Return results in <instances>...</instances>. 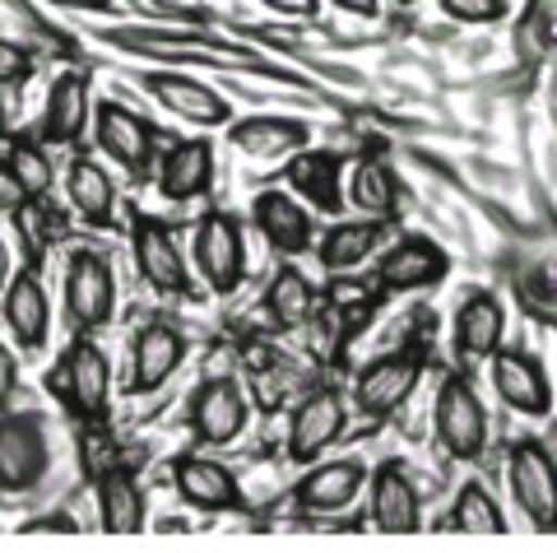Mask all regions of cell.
Segmentation results:
<instances>
[{
  "instance_id": "cell-1",
  "label": "cell",
  "mask_w": 557,
  "mask_h": 553,
  "mask_svg": "<svg viewBox=\"0 0 557 553\" xmlns=\"http://www.w3.org/2000/svg\"><path fill=\"white\" fill-rule=\"evenodd\" d=\"M51 470V442L38 414H0V493L38 489Z\"/></svg>"
},
{
  "instance_id": "cell-2",
  "label": "cell",
  "mask_w": 557,
  "mask_h": 553,
  "mask_svg": "<svg viewBox=\"0 0 557 553\" xmlns=\"http://www.w3.org/2000/svg\"><path fill=\"white\" fill-rule=\"evenodd\" d=\"M432 428L446 456L456 460H479L487 446V409L474 395L465 377H446L437 391V409H432Z\"/></svg>"
},
{
  "instance_id": "cell-3",
  "label": "cell",
  "mask_w": 557,
  "mask_h": 553,
  "mask_svg": "<svg viewBox=\"0 0 557 553\" xmlns=\"http://www.w3.org/2000/svg\"><path fill=\"white\" fill-rule=\"evenodd\" d=\"M65 312L75 331H98L116 312V274L102 251L79 247L65 266Z\"/></svg>"
},
{
  "instance_id": "cell-4",
  "label": "cell",
  "mask_w": 557,
  "mask_h": 553,
  "mask_svg": "<svg viewBox=\"0 0 557 553\" xmlns=\"http://www.w3.org/2000/svg\"><path fill=\"white\" fill-rule=\"evenodd\" d=\"M196 270L214 293H233L247 274V233L228 210H209L196 223Z\"/></svg>"
},
{
  "instance_id": "cell-5",
  "label": "cell",
  "mask_w": 557,
  "mask_h": 553,
  "mask_svg": "<svg viewBox=\"0 0 557 553\" xmlns=\"http://www.w3.org/2000/svg\"><path fill=\"white\" fill-rule=\"evenodd\" d=\"M51 391L65 395V405L79 414V419H102L108 414V395H112V368L108 354L98 349L94 340H75L61 358V368L47 377Z\"/></svg>"
},
{
  "instance_id": "cell-6",
  "label": "cell",
  "mask_w": 557,
  "mask_h": 553,
  "mask_svg": "<svg viewBox=\"0 0 557 553\" xmlns=\"http://www.w3.org/2000/svg\"><path fill=\"white\" fill-rule=\"evenodd\" d=\"M507 479L516 507L530 516V526L557 530V460L534 438H520L507 452Z\"/></svg>"
},
{
  "instance_id": "cell-7",
  "label": "cell",
  "mask_w": 557,
  "mask_h": 553,
  "mask_svg": "<svg viewBox=\"0 0 557 553\" xmlns=\"http://www.w3.org/2000/svg\"><path fill=\"white\" fill-rule=\"evenodd\" d=\"M418 382H423V354L409 349V354L372 358L354 382V405H358V414H368V419H391L418 391Z\"/></svg>"
},
{
  "instance_id": "cell-8",
  "label": "cell",
  "mask_w": 557,
  "mask_h": 553,
  "mask_svg": "<svg viewBox=\"0 0 557 553\" xmlns=\"http://www.w3.org/2000/svg\"><path fill=\"white\" fill-rule=\"evenodd\" d=\"M247 419H251L247 391H242V382H233V377H209V382H200L196 395H190V433L205 446L237 442Z\"/></svg>"
},
{
  "instance_id": "cell-9",
  "label": "cell",
  "mask_w": 557,
  "mask_h": 553,
  "mask_svg": "<svg viewBox=\"0 0 557 553\" xmlns=\"http://www.w3.org/2000/svg\"><path fill=\"white\" fill-rule=\"evenodd\" d=\"M362 489H368V465L362 460H354V456L325 460V465L307 470L298 483H293V507H298L302 516H330V512L354 507Z\"/></svg>"
},
{
  "instance_id": "cell-10",
  "label": "cell",
  "mask_w": 557,
  "mask_h": 553,
  "mask_svg": "<svg viewBox=\"0 0 557 553\" xmlns=\"http://www.w3.org/2000/svg\"><path fill=\"white\" fill-rule=\"evenodd\" d=\"M131 247H135V266L145 274V284L153 293H168V298H177V293L190 288V270H186V256L177 247V237H172L168 223L139 214L135 219V233H131Z\"/></svg>"
},
{
  "instance_id": "cell-11",
  "label": "cell",
  "mask_w": 557,
  "mask_h": 553,
  "mask_svg": "<svg viewBox=\"0 0 557 553\" xmlns=\"http://www.w3.org/2000/svg\"><path fill=\"white\" fill-rule=\"evenodd\" d=\"M94 135H98V149L126 172H145L153 163V149H159V135H153L149 121L135 116L131 108H121V102H98Z\"/></svg>"
},
{
  "instance_id": "cell-12",
  "label": "cell",
  "mask_w": 557,
  "mask_h": 553,
  "mask_svg": "<svg viewBox=\"0 0 557 553\" xmlns=\"http://www.w3.org/2000/svg\"><path fill=\"white\" fill-rule=\"evenodd\" d=\"M344 423H348L344 395L339 391H311L288 423V460L311 465L330 442H339Z\"/></svg>"
},
{
  "instance_id": "cell-13",
  "label": "cell",
  "mask_w": 557,
  "mask_h": 553,
  "mask_svg": "<svg viewBox=\"0 0 557 553\" xmlns=\"http://www.w3.org/2000/svg\"><path fill=\"white\" fill-rule=\"evenodd\" d=\"M368 493H372V526L376 530H386V534L423 530V503H418V489L399 460L376 465L368 475Z\"/></svg>"
},
{
  "instance_id": "cell-14",
  "label": "cell",
  "mask_w": 557,
  "mask_h": 553,
  "mask_svg": "<svg viewBox=\"0 0 557 553\" xmlns=\"http://www.w3.org/2000/svg\"><path fill=\"white\" fill-rule=\"evenodd\" d=\"M446 270H450V256L432 237H405V242H395V247L381 256L376 284L386 293H413V288L442 284Z\"/></svg>"
},
{
  "instance_id": "cell-15",
  "label": "cell",
  "mask_w": 557,
  "mask_h": 553,
  "mask_svg": "<svg viewBox=\"0 0 557 553\" xmlns=\"http://www.w3.org/2000/svg\"><path fill=\"white\" fill-rule=\"evenodd\" d=\"M182 358H186V340L177 325H168V321L139 325V335L131 344V391L149 395L168 386V377L182 368Z\"/></svg>"
},
{
  "instance_id": "cell-16",
  "label": "cell",
  "mask_w": 557,
  "mask_h": 553,
  "mask_svg": "<svg viewBox=\"0 0 557 553\" xmlns=\"http://www.w3.org/2000/svg\"><path fill=\"white\" fill-rule=\"evenodd\" d=\"M209 186H214V145L205 135H190V140H177L163 149L159 159V192L172 205L200 200Z\"/></svg>"
},
{
  "instance_id": "cell-17",
  "label": "cell",
  "mask_w": 557,
  "mask_h": 553,
  "mask_svg": "<svg viewBox=\"0 0 557 553\" xmlns=\"http://www.w3.org/2000/svg\"><path fill=\"white\" fill-rule=\"evenodd\" d=\"M94 116V84L84 71H65L51 79L47 89V112H42V135L47 145H79Z\"/></svg>"
},
{
  "instance_id": "cell-18",
  "label": "cell",
  "mask_w": 557,
  "mask_h": 553,
  "mask_svg": "<svg viewBox=\"0 0 557 553\" xmlns=\"http://www.w3.org/2000/svg\"><path fill=\"white\" fill-rule=\"evenodd\" d=\"M493 391L502 395V405L525 414V419H544L553 409V391H548V377L544 368L530 358V354H516V349H497L493 354Z\"/></svg>"
},
{
  "instance_id": "cell-19",
  "label": "cell",
  "mask_w": 557,
  "mask_h": 553,
  "mask_svg": "<svg viewBox=\"0 0 557 553\" xmlns=\"http://www.w3.org/2000/svg\"><path fill=\"white\" fill-rule=\"evenodd\" d=\"M172 483H177L182 503L200 512H237L242 507V483L233 479L228 465L209 456H182L172 465Z\"/></svg>"
},
{
  "instance_id": "cell-20",
  "label": "cell",
  "mask_w": 557,
  "mask_h": 553,
  "mask_svg": "<svg viewBox=\"0 0 557 553\" xmlns=\"http://www.w3.org/2000/svg\"><path fill=\"white\" fill-rule=\"evenodd\" d=\"M0 307H5V325L20 340V349H42L51 335V303H47V288L38 284V274L33 270L10 274L5 293H0Z\"/></svg>"
},
{
  "instance_id": "cell-21",
  "label": "cell",
  "mask_w": 557,
  "mask_h": 553,
  "mask_svg": "<svg viewBox=\"0 0 557 553\" xmlns=\"http://www.w3.org/2000/svg\"><path fill=\"white\" fill-rule=\"evenodd\" d=\"M145 89L163 102L172 116L182 121H196V126H228V102H223L209 84L190 79V75H177V71H153L145 79Z\"/></svg>"
},
{
  "instance_id": "cell-22",
  "label": "cell",
  "mask_w": 557,
  "mask_h": 553,
  "mask_svg": "<svg viewBox=\"0 0 557 553\" xmlns=\"http://www.w3.org/2000/svg\"><path fill=\"white\" fill-rule=\"evenodd\" d=\"M502 335H507V307H502L497 293H469L456 307V354L460 358H493L502 349Z\"/></svg>"
},
{
  "instance_id": "cell-23",
  "label": "cell",
  "mask_w": 557,
  "mask_h": 553,
  "mask_svg": "<svg viewBox=\"0 0 557 553\" xmlns=\"http://www.w3.org/2000/svg\"><path fill=\"white\" fill-rule=\"evenodd\" d=\"M251 214H256L260 237H265L278 256L311 251V210H302V200H293L288 192H260Z\"/></svg>"
},
{
  "instance_id": "cell-24",
  "label": "cell",
  "mask_w": 557,
  "mask_h": 553,
  "mask_svg": "<svg viewBox=\"0 0 557 553\" xmlns=\"http://www.w3.org/2000/svg\"><path fill=\"white\" fill-rule=\"evenodd\" d=\"M288 186L307 205H317L321 214H339L344 210V159L325 149H302L288 163Z\"/></svg>"
},
{
  "instance_id": "cell-25",
  "label": "cell",
  "mask_w": 557,
  "mask_h": 553,
  "mask_svg": "<svg viewBox=\"0 0 557 553\" xmlns=\"http://www.w3.org/2000/svg\"><path fill=\"white\" fill-rule=\"evenodd\" d=\"M65 196H70V205H75L79 219L89 223V229H112V219H116V186H112L108 172H102V163H94L89 153H79V159L70 163Z\"/></svg>"
},
{
  "instance_id": "cell-26",
  "label": "cell",
  "mask_w": 557,
  "mask_h": 553,
  "mask_svg": "<svg viewBox=\"0 0 557 553\" xmlns=\"http://www.w3.org/2000/svg\"><path fill=\"white\" fill-rule=\"evenodd\" d=\"M228 140L247 159H278V153H293L307 145V126L288 116H247L228 131Z\"/></svg>"
},
{
  "instance_id": "cell-27",
  "label": "cell",
  "mask_w": 557,
  "mask_h": 553,
  "mask_svg": "<svg viewBox=\"0 0 557 553\" xmlns=\"http://www.w3.org/2000/svg\"><path fill=\"white\" fill-rule=\"evenodd\" d=\"M98 507H102V530L112 534H135L145 526V497H139V483L131 479L126 465H112V470L98 475Z\"/></svg>"
},
{
  "instance_id": "cell-28",
  "label": "cell",
  "mask_w": 557,
  "mask_h": 553,
  "mask_svg": "<svg viewBox=\"0 0 557 553\" xmlns=\"http://www.w3.org/2000/svg\"><path fill=\"white\" fill-rule=\"evenodd\" d=\"M0 172L10 177L20 200H47V192L57 186V168H51L38 140H10L5 153H0Z\"/></svg>"
},
{
  "instance_id": "cell-29",
  "label": "cell",
  "mask_w": 557,
  "mask_h": 553,
  "mask_svg": "<svg viewBox=\"0 0 557 553\" xmlns=\"http://www.w3.org/2000/svg\"><path fill=\"white\" fill-rule=\"evenodd\" d=\"M381 247V219H358V223H335L325 237H321V247H317V261L330 270V274H339V270H354L362 266L368 256Z\"/></svg>"
},
{
  "instance_id": "cell-30",
  "label": "cell",
  "mask_w": 557,
  "mask_h": 553,
  "mask_svg": "<svg viewBox=\"0 0 557 553\" xmlns=\"http://www.w3.org/2000/svg\"><path fill=\"white\" fill-rule=\"evenodd\" d=\"M311 307H317V293H311L307 274L298 266H278L274 280L265 288V312L278 331H298V325L311 321Z\"/></svg>"
},
{
  "instance_id": "cell-31",
  "label": "cell",
  "mask_w": 557,
  "mask_h": 553,
  "mask_svg": "<svg viewBox=\"0 0 557 553\" xmlns=\"http://www.w3.org/2000/svg\"><path fill=\"white\" fill-rule=\"evenodd\" d=\"M348 200L358 210H368L372 219H395V205H399V182L386 159H362L348 172Z\"/></svg>"
},
{
  "instance_id": "cell-32",
  "label": "cell",
  "mask_w": 557,
  "mask_h": 553,
  "mask_svg": "<svg viewBox=\"0 0 557 553\" xmlns=\"http://www.w3.org/2000/svg\"><path fill=\"white\" fill-rule=\"evenodd\" d=\"M450 526L465 534H502L507 530V516H502L497 497L483 489V483H465L456 493V512H450Z\"/></svg>"
},
{
  "instance_id": "cell-33",
  "label": "cell",
  "mask_w": 557,
  "mask_h": 553,
  "mask_svg": "<svg viewBox=\"0 0 557 553\" xmlns=\"http://www.w3.org/2000/svg\"><path fill=\"white\" fill-rule=\"evenodd\" d=\"M442 10L460 24H493L507 14V0H442Z\"/></svg>"
},
{
  "instance_id": "cell-34",
  "label": "cell",
  "mask_w": 557,
  "mask_h": 553,
  "mask_svg": "<svg viewBox=\"0 0 557 553\" xmlns=\"http://www.w3.org/2000/svg\"><path fill=\"white\" fill-rule=\"evenodd\" d=\"M28 75H33V57L20 42L0 38V84H24Z\"/></svg>"
},
{
  "instance_id": "cell-35",
  "label": "cell",
  "mask_w": 557,
  "mask_h": 553,
  "mask_svg": "<svg viewBox=\"0 0 557 553\" xmlns=\"http://www.w3.org/2000/svg\"><path fill=\"white\" fill-rule=\"evenodd\" d=\"M14 386H20V362H14V354L5 349V344H0V409L10 405Z\"/></svg>"
},
{
  "instance_id": "cell-36",
  "label": "cell",
  "mask_w": 557,
  "mask_h": 553,
  "mask_svg": "<svg viewBox=\"0 0 557 553\" xmlns=\"http://www.w3.org/2000/svg\"><path fill=\"white\" fill-rule=\"evenodd\" d=\"M265 5L278 10V14H293V20H311L321 0H265Z\"/></svg>"
},
{
  "instance_id": "cell-37",
  "label": "cell",
  "mask_w": 557,
  "mask_h": 553,
  "mask_svg": "<svg viewBox=\"0 0 557 553\" xmlns=\"http://www.w3.org/2000/svg\"><path fill=\"white\" fill-rule=\"evenodd\" d=\"M24 530H28V534H38V530H65V534H70V530H75V521H70L65 512H57V516H38V521H28Z\"/></svg>"
},
{
  "instance_id": "cell-38",
  "label": "cell",
  "mask_w": 557,
  "mask_h": 553,
  "mask_svg": "<svg viewBox=\"0 0 557 553\" xmlns=\"http://www.w3.org/2000/svg\"><path fill=\"white\" fill-rule=\"evenodd\" d=\"M339 10H348V14H362V20H372V14L381 10V0H335Z\"/></svg>"
},
{
  "instance_id": "cell-39",
  "label": "cell",
  "mask_w": 557,
  "mask_h": 553,
  "mask_svg": "<svg viewBox=\"0 0 557 553\" xmlns=\"http://www.w3.org/2000/svg\"><path fill=\"white\" fill-rule=\"evenodd\" d=\"M51 5H61V10H108L112 0H51Z\"/></svg>"
},
{
  "instance_id": "cell-40",
  "label": "cell",
  "mask_w": 557,
  "mask_h": 553,
  "mask_svg": "<svg viewBox=\"0 0 557 553\" xmlns=\"http://www.w3.org/2000/svg\"><path fill=\"white\" fill-rule=\"evenodd\" d=\"M10 274H14V261H10V247H5V242H0V293H5Z\"/></svg>"
},
{
  "instance_id": "cell-41",
  "label": "cell",
  "mask_w": 557,
  "mask_h": 553,
  "mask_svg": "<svg viewBox=\"0 0 557 553\" xmlns=\"http://www.w3.org/2000/svg\"><path fill=\"white\" fill-rule=\"evenodd\" d=\"M0 145H5V108H0Z\"/></svg>"
},
{
  "instance_id": "cell-42",
  "label": "cell",
  "mask_w": 557,
  "mask_h": 553,
  "mask_svg": "<svg viewBox=\"0 0 557 553\" xmlns=\"http://www.w3.org/2000/svg\"><path fill=\"white\" fill-rule=\"evenodd\" d=\"M395 5H399V10H409V5H418V0H395Z\"/></svg>"
}]
</instances>
